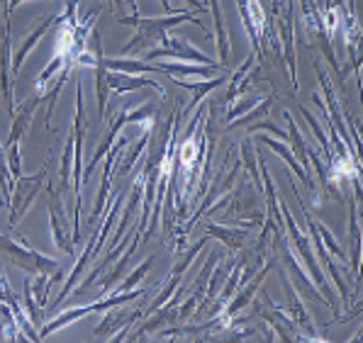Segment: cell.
<instances>
[{
  "mask_svg": "<svg viewBox=\"0 0 363 343\" xmlns=\"http://www.w3.org/2000/svg\"><path fill=\"white\" fill-rule=\"evenodd\" d=\"M124 24H137V37L134 42H129L127 52L129 49H142L147 44H156V42H166V32L171 27L181 22H195L198 27H202L200 20H193V15H171V17H161V20H139V17H127V20H120Z\"/></svg>",
  "mask_w": 363,
  "mask_h": 343,
  "instance_id": "6da1fadb",
  "label": "cell"
},
{
  "mask_svg": "<svg viewBox=\"0 0 363 343\" xmlns=\"http://www.w3.org/2000/svg\"><path fill=\"white\" fill-rule=\"evenodd\" d=\"M283 215H286V224H288V231H290V238L295 241V246H297V251H300V256H302V261L307 263V268H310V275H312V280H315V285L320 287V292L325 295V300H327V305L332 307V310H336V302H334V295H332V287L327 285V280L322 277V270H320V266H317V261L312 258V251H310V243H307V238L302 236V231L297 229V224L292 222V217H290V212H288V207L283 205Z\"/></svg>",
  "mask_w": 363,
  "mask_h": 343,
  "instance_id": "7a4b0ae2",
  "label": "cell"
},
{
  "mask_svg": "<svg viewBox=\"0 0 363 343\" xmlns=\"http://www.w3.org/2000/svg\"><path fill=\"white\" fill-rule=\"evenodd\" d=\"M0 248H3L20 268H24V270H29V273L49 275V273L59 270V263L54 261V258L42 256V253L32 251V248H24L22 243H15V241H10V238H0Z\"/></svg>",
  "mask_w": 363,
  "mask_h": 343,
  "instance_id": "3957f363",
  "label": "cell"
},
{
  "mask_svg": "<svg viewBox=\"0 0 363 343\" xmlns=\"http://www.w3.org/2000/svg\"><path fill=\"white\" fill-rule=\"evenodd\" d=\"M183 59V61H198V63H205V66H215L212 59H207L202 52L191 47L186 37H166V49H151L147 54V59Z\"/></svg>",
  "mask_w": 363,
  "mask_h": 343,
  "instance_id": "277c9868",
  "label": "cell"
},
{
  "mask_svg": "<svg viewBox=\"0 0 363 343\" xmlns=\"http://www.w3.org/2000/svg\"><path fill=\"white\" fill-rule=\"evenodd\" d=\"M44 176H47V168H42V171L32 178H24V176L17 178L20 183H17V190H15V197H13V217H10V224H15V222L20 220V215H24L27 207L34 202V195H37Z\"/></svg>",
  "mask_w": 363,
  "mask_h": 343,
  "instance_id": "5b68a950",
  "label": "cell"
},
{
  "mask_svg": "<svg viewBox=\"0 0 363 343\" xmlns=\"http://www.w3.org/2000/svg\"><path fill=\"white\" fill-rule=\"evenodd\" d=\"M281 258H283V263H286L288 273H290V275H292V280H295V287H300V290L305 292L307 297H312V300H320V302H325V305H327L325 297H322L320 292H317V285L310 280V277L305 275V273L300 270V266H297V261H295V258H292V253L288 251L286 246H283V251H281ZM327 307H329V305H327Z\"/></svg>",
  "mask_w": 363,
  "mask_h": 343,
  "instance_id": "8992f818",
  "label": "cell"
},
{
  "mask_svg": "<svg viewBox=\"0 0 363 343\" xmlns=\"http://www.w3.org/2000/svg\"><path fill=\"white\" fill-rule=\"evenodd\" d=\"M142 314L139 310H127V312H110V314L103 319V324L98 326L96 331V339H110L112 331H127L129 324H132V319H137V317Z\"/></svg>",
  "mask_w": 363,
  "mask_h": 343,
  "instance_id": "52a82bcc",
  "label": "cell"
},
{
  "mask_svg": "<svg viewBox=\"0 0 363 343\" xmlns=\"http://www.w3.org/2000/svg\"><path fill=\"white\" fill-rule=\"evenodd\" d=\"M105 86H110L112 91H120V93L137 91V88H142V86H151V88H156V91L163 96V88L158 86V83L149 81V78L132 76V73H105Z\"/></svg>",
  "mask_w": 363,
  "mask_h": 343,
  "instance_id": "ba28073f",
  "label": "cell"
},
{
  "mask_svg": "<svg viewBox=\"0 0 363 343\" xmlns=\"http://www.w3.org/2000/svg\"><path fill=\"white\" fill-rule=\"evenodd\" d=\"M283 282H286L288 302H290V317H292L290 321H292V324H295V329L307 331V336H310V339H317V336H315V326H312L310 317H307L305 307L300 305V300H297L295 290H292V287H290V282H288V277H283Z\"/></svg>",
  "mask_w": 363,
  "mask_h": 343,
  "instance_id": "9c48e42d",
  "label": "cell"
},
{
  "mask_svg": "<svg viewBox=\"0 0 363 343\" xmlns=\"http://www.w3.org/2000/svg\"><path fill=\"white\" fill-rule=\"evenodd\" d=\"M261 139H263V142H266V144H268V146H271V148H273V151H278V153H281V158H283V161H286V163H288V166H290V168H292V171H295V176H297V178H300V181H302V183H305L307 192H312V197H315V183H312V178H310V176H307V173H305V171H302V166H300V163H295V158H292L290 148H288V146H286V144H281V142H273V139H268V137H261Z\"/></svg>",
  "mask_w": 363,
  "mask_h": 343,
  "instance_id": "30bf717a",
  "label": "cell"
},
{
  "mask_svg": "<svg viewBox=\"0 0 363 343\" xmlns=\"http://www.w3.org/2000/svg\"><path fill=\"white\" fill-rule=\"evenodd\" d=\"M156 71L171 73V76H200L207 78L220 71V66H191V63H156Z\"/></svg>",
  "mask_w": 363,
  "mask_h": 343,
  "instance_id": "8fae6325",
  "label": "cell"
},
{
  "mask_svg": "<svg viewBox=\"0 0 363 343\" xmlns=\"http://www.w3.org/2000/svg\"><path fill=\"white\" fill-rule=\"evenodd\" d=\"M37 105H39V98L37 96L29 98V100L22 105V110L17 112V117H15V122H13V129H10L8 146H13V144L20 142V137H22V132L27 129V124H29V119H32V112H34V107H37Z\"/></svg>",
  "mask_w": 363,
  "mask_h": 343,
  "instance_id": "7c38bea8",
  "label": "cell"
},
{
  "mask_svg": "<svg viewBox=\"0 0 363 343\" xmlns=\"http://www.w3.org/2000/svg\"><path fill=\"white\" fill-rule=\"evenodd\" d=\"M266 273H268V266L263 268L261 273H258V277L251 282V285H249V287H244V290H242V295L237 297V300H232L230 305H227V310L222 312V314H225V317H230V319H235V317H237V312H242L244 307H246L249 302L253 300V295H256L258 285H261V280H263V277H266Z\"/></svg>",
  "mask_w": 363,
  "mask_h": 343,
  "instance_id": "4fadbf2b",
  "label": "cell"
},
{
  "mask_svg": "<svg viewBox=\"0 0 363 343\" xmlns=\"http://www.w3.org/2000/svg\"><path fill=\"white\" fill-rule=\"evenodd\" d=\"M283 42H286V61L290 68V78L297 88L295 81V54H292V3H288L286 15H283Z\"/></svg>",
  "mask_w": 363,
  "mask_h": 343,
  "instance_id": "5bb4252c",
  "label": "cell"
},
{
  "mask_svg": "<svg viewBox=\"0 0 363 343\" xmlns=\"http://www.w3.org/2000/svg\"><path fill=\"white\" fill-rule=\"evenodd\" d=\"M49 212H52V231H54V243L59 248H64L66 256H73V246L71 241L66 238V231H64V222L59 224V215H64V210L59 212V200L57 195H52V205H49Z\"/></svg>",
  "mask_w": 363,
  "mask_h": 343,
  "instance_id": "9a60e30c",
  "label": "cell"
},
{
  "mask_svg": "<svg viewBox=\"0 0 363 343\" xmlns=\"http://www.w3.org/2000/svg\"><path fill=\"white\" fill-rule=\"evenodd\" d=\"M52 22H54V17H49V20H44L42 24H37V27L32 29V34H29V37H27V42H24L22 47L17 49V54H15V59H13V73H15V76H17L20 66H22V59L27 56L29 52H32L34 44L39 42V37H42V34L47 32V27H49V24H52Z\"/></svg>",
  "mask_w": 363,
  "mask_h": 343,
  "instance_id": "2e32d148",
  "label": "cell"
},
{
  "mask_svg": "<svg viewBox=\"0 0 363 343\" xmlns=\"http://www.w3.org/2000/svg\"><path fill=\"white\" fill-rule=\"evenodd\" d=\"M207 236H217L227 243V248L237 251L242 248V243L246 241V231L242 229H225V227H215V224H207Z\"/></svg>",
  "mask_w": 363,
  "mask_h": 343,
  "instance_id": "e0dca14e",
  "label": "cell"
},
{
  "mask_svg": "<svg viewBox=\"0 0 363 343\" xmlns=\"http://www.w3.org/2000/svg\"><path fill=\"white\" fill-rule=\"evenodd\" d=\"M286 119H288V142H290L292 148L297 151V158H300V163H302V171L310 176V163H307V146H305V142H302L300 129L295 127V122H292V117L288 112H286Z\"/></svg>",
  "mask_w": 363,
  "mask_h": 343,
  "instance_id": "ac0fdd59",
  "label": "cell"
},
{
  "mask_svg": "<svg viewBox=\"0 0 363 343\" xmlns=\"http://www.w3.org/2000/svg\"><path fill=\"white\" fill-rule=\"evenodd\" d=\"M173 81H176L181 88H188V91H193V93H195V100H200V98H205L207 93L212 91V88L222 86V83H225V78H212V81H205V83H188V81H181V78L176 76Z\"/></svg>",
  "mask_w": 363,
  "mask_h": 343,
  "instance_id": "d6986e66",
  "label": "cell"
},
{
  "mask_svg": "<svg viewBox=\"0 0 363 343\" xmlns=\"http://www.w3.org/2000/svg\"><path fill=\"white\" fill-rule=\"evenodd\" d=\"M137 243H139V231H137V236H134V241L129 243V248H127V251H124L122 261H120V263H117V266H115V270H112L110 275H108L105 280H103V292H110V290H112V282H115L117 277L122 275V268H124V263H127L129 258H132V253H134V248H137Z\"/></svg>",
  "mask_w": 363,
  "mask_h": 343,
  "instance_id": "ffe728a7",
  "label": "cell"
},
{
  "mask_svg": "<svg viewBox=\"0 0 363 343\" xmlns=\"http://www.w3.org/2000/svg\"><path fill=\"white\" fill-rule=\"evenodd\" d=\"M154 261H156V256H149L147 261L142 263V266H139V268H134V270H132V275H129L127 280L122 282V285H117V290H115V292H129V290H132V287L137 285V282L142 280V277L149 273V268L154 266Z\"/></svg>",
  "mask_w": 363,
  "mask_h": 343,
  "instance_id": "44dd1931",
  "label": "cell"
},
{
  "mask_svg": "<svg viewBox=\"0 0 363 343\" xmlns=\"http://www.w3.org/2000/svg\"><path fill=\"white\" fill-rule=\"evenodd\" d=\"M271 102H273V96L263 98V102L256 107V110H251V112L246 114V117H237V119H232V124H230V127H242V124H249V122H253V119H261V117H266L268 110H271Z\"/></svg>",
  "mask_w": 363,
  "mask_h": 343,
  "instance_id": "7402d4cb",
  "label": "cell"
},
{
  "mask_svg": "<svg viewBox=\"0 0 363 343\" xmlns=\"http://www.w3.org/2000/svg\"><path fill=\"white\" fill-rule=\"evenodd\" d=\"M242 153H244V161H246L249 171H251V176H253V183H256V188L261 190V181H258L256 163H253V153H251V139H246V142L242 144Z\"/></svg>",
  "mask_w": 363,
  "mask_h": 343,
  "instance_id": "603a6c76",
  "label": "cell"
},
{
  "mask_svg": "<svg viewBox=\"0 0 363 343\" xmlns=\"http://www.w3.org/2000/svg\"><path fill=\"white\" fill-rule=\"evenodd\" d=\"M261 129H266V132H273L276 134V137H281V139H286L288 142V132H283L281 127H278V124H273V122H261V124H251V127H249V132H261Z\"/></svg>",
  "mask_w": 363,
  "mask_h": 343,
  "instance_id": "cb8c5ba5",
  "label": "cell"
},
{
  "mask_svg": "<svg viewBox=\"0 0 363 343\" xmlns=\"http://www.w3.org/2000/svg\"><path fill=\"white\" fill-rule=\"evenodd\" d=\"M193 156H195V142L193 139H188L186 144H183V148H181V158H183V163H191L193 161Z\"/></svg>",
  "mask_w": 363,
  "mask_h": 343,
  "instance_id": "d4e9b609",
  "label": "cell"
},
{
  "mask_svg": "<svg viewBox=\"0 0 363 343\" xmlns=\"http://www.w3.org/2000/svg\"><path fill=\"white\" fill-rule=\"evenodd\" d=\"M258 100H261V98H249V100H244L242 105L232 107V110H230V117H239V114H242L244 110H249V107H251V105H256Z\"/></svg>",
  "mask_w": 363,
  "mask_h": 343,
  "instance_id": "484cf974",
  "label": "cell"
},
{
  "mask_svg": "<svg viewBox=\"0 0 363 343\" xmlns=\"http://www.w3.org/2000/svg\"><path fill=\"white\" fill-rule=\"evenodd\" d=\"M8 168H5V161H3V153H0V188H3V192H8Z\"/></svg>",
  "mask_w": 363,
  "mask_h": 343,
  "instance_id": "4316f807",
  "label": "cell"
},
{
  "mask_svg": "<svg viewBox=\"0 0 363 343\" xmlns=\"http://www.w3.org/2000/svg\"><path fill=\"white\" fill-rule=\"evenodd\" d=\"M20 3H24V0H10V3H8V10H13L15 5H20Z\"/></svg>",
  "mask_w": 363,
  "mask_h": 343,
  "instance_id": "83f0119b",
  "label": "cell"
},
{
  "mask_svg": "<svg viewBox=\"0 0 363 343\" xmlns=\"http://www.w3.org/2000/svg\"><path fill=\"white\" fill-rule=\"evenodd\" d=\"M115 3H117V5H120V0H115Z\"/></svg>",
  "mask_w": 363,
  "mask_h": 343,
  "instance_id": "f1b7e54d",
  "label": "cell"
}]
</instances>
